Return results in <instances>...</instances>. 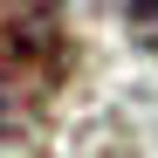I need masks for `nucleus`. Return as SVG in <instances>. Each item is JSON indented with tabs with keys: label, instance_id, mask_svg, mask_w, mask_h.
I'll return each mask as SVG.
<instances>
[{
	"label": "nucleus",
	"instance_id": "2",
	"mask_svg": "<svg viewBox=\"0 0 158 158\" xmlns=\"http://www.w3.org/2000/svg\"><path fill=\"white\" fill-rule=\"evenodd\" d=\"M131 7V28H138V41H158V0H124Z\"/></svg>",
	"mask_w": 158,
	"mask_h": 158
},
{
	"label": "nucleus",
	"instance_id": "1",
	"mask_svg": "<svg viewBox=\"0 0 158 158\" xmlns=\"http://www.w3.org/2000/svg\"><path fill=\"white\" fill-rule=\"evenodd\" d=\"M69 69V35L55 0H0V89L28 96L35 110L55 96Z\"/></svg>",
	"mask_w": 158,
	"mask_h": 158
}]
</instances>
